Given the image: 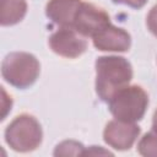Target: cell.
<instances>
[{
    "mask_svg": "<svg viewBox=\"0 0 157 157\" xmlns=\"http://www.w3.org/2000/svg\"><path fill=\"white\" fill-rule=\"evenodd\" d=\"M110 23V17L104 9L94 4L82 1L76 12L72 28L83 37L92 38Z\"/></svg>",
    "mask_w": 157,
    "mask_h": 157,
    "instance_id": "cell-5",
    "label": "cell"
},
{
    "mask_svg": "<svg viewBox=\"0 0 157 157\" xmlns=\"http://www.w3.org/2000/svg\"><path fill=\"white\" fill-rule=\"evenodd\" d=\"M5 142L7 146L21 153L37 150L43 140V130L36 117L23 113L17 115L5 129Z\"/></svg>",
    "mask_w": 157,
    "mask_h": 157,
    "instance_id": "cell-3",
    "label": "cell"
},
{
    "mask_svg": "<svg viewBox=\"0 0 157 157\" xmlns=\"http://www.w3.org/2000/svg\"><path fill=\"white\" fill-rule=\"evenodd\" d=\"M81 2L82 0H49L45 5V16L59 27H72Z\"/></svg>",
    "mask_w": 157,
    "mask_h": 157,
    "instance_id": "cell-9",
    "label": "cell"
},
{
    "mask_svg": "<svg viewBox=\"0 0 157 157\" xmlns=\"http://www.w3.org/2000/svg\"><path fill=\"white\" fill-rule=\"evenodd\" d=\"M146 26H147V29L155 37H157V4L152 6L151 10L148 11L146 17Z\"/></svg>",
    "mask_w": 157,
    "mask_h": 157,
    "instance_id": "cell-13",
    "label": "cell"
},
{
    "mask_svg": "<svg viewBox=\"0 0 157 157\" xmlns=\"http://www.w3.org/2000/svg\"><path fill=\"white\" fill-rule=\"evenodd\" d=\"M148 103V94L141 86L128 85L113 94L108 101V109L114 119L136 123L144 118Z\"/></svg>",
    "mask_w": 157,
    "mask_h": 157,
    "instance_id": "cell-2",
    "label": "cell"
},
{
    "mask_svg": "<svg viewBox=\"0 0 157 157\" xmlns=\"http://www.w3.org/2000/svg\"><path fill=\"white\" fill-rule=\"evenodd\" d=\"M96 93L102 102H107L132 80V66L128 59L118 55H103L96 59Z\"/></svg>",
    "mask_w": 157,
    "mask_h": 157,
    "instance_id": "cell-1",
    "label": "cell"
},
{
    "mask_svg": "<svg viewBox=\"0 0 157 157\" xmlns=\"http://www.w3.org/2000/svg\"><path fill=\"white\" fill-rule=\"evenodd\" d=\"M27 13L26 0H0L1 26H13L21 22Z\"/></svg>",
    "mask_w": 157,
    "mask_h": 157,
    "instance_id": "cell-10",
    "label": "cell"
},
{
    "mask_svg": "<svg viewBox=\"0 0 157 157\" xmlns=\"http://www.w3.org/2000/svg\"><path fill=\"white\" fill-rule=\"evenodd\" d=\"M140 132L141 129L139 125H136V123L114 119L107 123L103 130V140L114 150L128 151L134 146L135 141L140 136Z\"/></svg>",
    "mask_w": 157,
    "mask_h": 157,
    "instance_id": "cell-7",
    "label": "cell"
},
{
    "mask_svg": "<svg viewBox=\"0 0 157 157\" xmlns=\"http://www.w3.org/2000/svg\"><path fill=\"white\" fill-rule=\"evenodd\" d=\"M92 42L97 50L124 53L131 47V36L124 28L110 23L92 37Z\"/></svg>",
    "mask_w": 157,
    "mask_h": 157,
    "instance_id": "cell-8",
    "label": "cell"
},
{
    "mask_svg": "<svg viewBox=\"0 0 157 157\" xmlns=\"http://www.w3.org/2000/svg\"><path fill=\"white\" fill-rule=\"evenodd\" d=\"M85 155H113L108 150H103L101 146H90L88 148H85L83 156Z\"/></svg>",
    "mask_w": 157,
    "mask_h": 157,
    "instance_id": "cell-15",
    "label": "cell"
},
{
    "mask_svg": "<svg viewBox=\"0 0 157 157\" xmlns=\"http://www.w3.org/2000/svg\"><path fill=\"white\" fill-rule=\"evenodd\" d=\"M114 4H120V5H125V6H129L131 9H141L144 7L148 0H112Z\"/></svg>",
    "mask_w": 157,
    "mask_h": 157,
    "instance_id": "cell-14",
    "label": "cell"
},
{
    "mask_svg": "<svg viewBox=\"0 0 157 157\" xmlns=\"http://www.w3.org/2000/svg\"><path fill=\"white\" fill-rule=\"evenodd\" d=\"M40 74V64L38 59L27 52L9 53L1 64L2 78L18 90L31 87Z\"/></svg>",
    "mask_w": 157,
    "mask_h": 157,
    "instance_id": "cell-4",
    "label": "cell"
},
{
    "mask_svg": "<svg viewBox=\"0 0 157 157\" xmlns=\"http://www.w3.org/2000/svg\"><path fill=\"white\" fill-rule=\"evenodd\" d=\"M137 152L144 157H157V132H146L137 142Z\"/></svg>",
    "mask_w": 157,
    "mask_h": 157,
    "instance_id": "cell-11",
    "label": "cell"
},
{
    "mask_svg": "<svg viewBox=\"0 0 157 157\" xmlns=\"http://www.w3.org/2000/svg\"><path fill=\"white\" fill-rule=\"evenodd\" d=\"M72 27H59L49 36L48 44L59 56L75 59L82 55L87 49V40Z\"/></svg>",
    "mask_w": 157,
    "mask_h": 157,
    "instance_id": "cell-6",
    "label": "cell"
},
{
    "mask_svg": "<svg viewBox=\"0 0 157 157\" xmlns=\"http://www.w3.org/2000/svg\"><path fill=\"white\" fill-rule=\"evenodd\" d=\"M152 130L155 132H157V109L155 110L153 117H152Z\"/></svg>",
    "mask_w": 157,
    "mask_h": 157,
    "instance_id": "cell-16",
    "label": "cell"
},
{
    "mask_svg": "<svg viewBox=\"0 0 157 157\" xmlns=\"http://www.w3.org/2000/svg\"><path fill=\"white\" fill-rule=\"evenodd\" d=\"M85 146L75 140H65L55 146L54 156H83Z\"/></svg>",
    "mask_w": 157,
    "mask_h": 157,
    "instance_id": "cell-12",
    "label": "cell"
}]
</instances>
